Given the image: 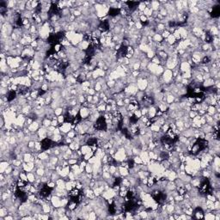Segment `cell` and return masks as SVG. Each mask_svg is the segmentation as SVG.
I'll return each mask as SVG.
<instances>
[{"mask_svg":"<svg viewBox=\"0 0 220 220\" xmlns=\"http://www.w3.org/2000/svg\"><path fill=\"white\" fill-rule=\"evenodd\" d=\"M41 150L43 151H47L50 148L54 146V142L50 139V138H45L41 140Z\"/></svg>","mask_w":220,"mask_h":220,"instance_id":"obj_2","label":"cell"},{"mask_svg":"<svg viewBox=\"0 0 220 220\" xmlns=\"http://www.w3.org/2000/svg\"><path fill=\"white\" fill-rule=\"evenodd\" d=\"M16 95H17L16 91L11 90L8 92V94H6V100H7L8 102H12V101H14V100L16 98Z\"/></svg>","mask_w":220,"mask_h":220,"instance_id":"obj_5","label":"cell"},{"mask_svg":"<svg viewBox=\"0 0 220 220\" xmlns=\"http://www.w3.org/2000/svg\"><path fill=\"white\" fill-rule=\"evenodd\" d=\"M108 14L112 17H116L118 15L120 14V9H118L117 7H111L108 12Z\"/></svg>","mask_w":220,"mask_h":220,"instance_id":"obj_6","label":"cell"},{"mask_svg":"<svg viewBox=\"0 0 220 220\" xmlns=\"http://www.w3.org/2000/svg\"><path fill=\"white\" fill-rule=\"evenodd\" d=\"M194 218L196 219H203L205 218V213L200 206H198L194 211Z\"/></svg>","mask_w":220,"mask_h":220,"instance_id":"obj_3","label":"cell"},{"mask_svg":"<svg viewBox=\"0 0 220 220\" xmlns=\"http://www.w3.org/2000/svg\"><path fill=\"white\" fill-rule=\"evenodd\" d=\"M93 127L95 128V131H106L107 130L108 123L103 115L99 116L95 120V122L93 124Z\"/></svg>","mask_w":220,"mask_h":220,"instance_id":"obj_1","label":"cell"},{"mask_svg":"<svg viewBox=\"0 0 220 220\" xmlns=\"http://www.w3.org/2000/svg\"><path fill=\"white\" fill-rule=\"evenodd\" d=\"M219 14L220 7L219 5L213 6V7L211 8V11H210V16H211V17H212V18H218V17L219 16Z\"/></svg>","mask_w":220,"mask_h":220,"instance_id":"obj_4","label":"cell"}]
</instances>
